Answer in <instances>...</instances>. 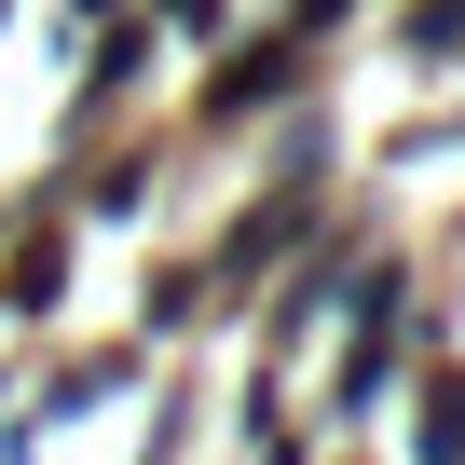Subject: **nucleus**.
<instances>
[{
	"instance_id": "2",
	"label": "nucleus",
	"mask_w": 465,
	"mask_h": 465,
	"mask_svg": "<svg viewBox=\"0 0 465 465\" xmlns=\"http://www.w3.org/2000/svg\"><path fill=\"white\" fill-rule=\"evenodd\" d=\"M0 302H15V315H55V302H69V247H55V232L15 247V288H0Z\"/></svg>"
},
{
	"instance_id": "5",
	"label": "nucleus",
	"mask_w": 465,
	"mask_h": 465,
	"mask_svg": "<svg viewBox=\"0 0 465 465\" xmlns=\"http://www.w3.org/2000/svg\"><path fill=\"white\" fill-rule=\"evenodd\" d=\"M164 15H178V28H219V0H164Z\"/></svg>"
},
{
	"instance_id": "4",
	"label": "nucleus",
	"mask_w": 465,
	"mask_h": 465,
	"mask_svg": "<svg viewBox=\"0 0 465 465\" xmlns=\"http://www.w3.org/2000/svg\"><path fill=\"white\" fill-rule=\"evenodd\" d=\"M465 42V0H424V15H411V55H451Z\"/></svg>"
},
{
	"instance_id": "1",
	"label": "nucleus",
	"mask_w": 465,
	"mask_h": 465,
	"mask_svg": "<svg viewBox=\"0 0 465 465\" xmlns=\"http://www.w3.org/2000/svg\"><path fill=\"white\" fill-rule=\"evenodd\" d=\"M397 342H411V274H370V315H356V342H342V411H370V397L397 383Z\"/></svg>"
},
{
	"instance_id": "3",
	"label": "nucleus",
	"mask_w": 465,
	"mask_h": 465,
	"mask_svg": "<svg viewBox=\"0 0 465 465\" xmlns=\"http://www.w3.org/2000/svg\"><path fill=\"white\" fill-rule=\"evenodd\" d=\"M411 438H424V451H438V465H451V451H465V370H438V383H424V424H411Z\"/></svg>"
},
{
	"instance_id": "6",
	"label": "nucleus",
	"mask_w": 465,
	"mask_h": 465,
	"mask_svg": "<svg viewBox=\"0 0 465 465\" xmlns=\"http://www.w3.org/2000/svg\"><path fill=\"white\" fill-rule=\"evenodd\" d=\"M0 15H15V0H0Z\"/></svg>"
}]
</instances>
